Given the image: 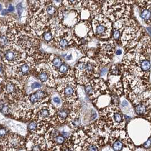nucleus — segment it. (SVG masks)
Segmentation results:
<instances>
[{"mask_svg": "<svg viewBox=\"0 0 151 151\" xmlns=\"http://www.w3.org/2000/svg\"><path fill=\"white\" fill-rule=\"evenodd\" d=\"M119 105L110 103L99 111L100 119L105 122L111 131L126 128V119Z\"/></svg>", "mask_w": 151, "mask_h": 151, "instance_id": "obj_6", "label": "nucleus"}, {"mask_svg": "<svg viewBox=\"0 0 151 151\" xmlns=\"http://www.w3.org/2000/svg\"><path fill=\"white\" fill-rule=\"evenodd\" d=\"M17 12L18 13L19 16H21L22 13V7L21 5V4H19L17 6Z\"/></svg>", "mask_w": 151, "mask_h": 151, "instance_id": "obj_27", "label": "nucleus"}, {"mask_svg": "<svg viewBox=\"0 0 151 151\" xmlns=\"http://www.w3.org/2000/svg\"><path fill=\"white\" fill-rule=\"evenodd\" d=\"M94 37L101 40H109L113 36V23L102 13L91 19Z\"/></svg>", "mask_w": 151, "mask_h": 151, "instance_id": "obj_10", "label": "nucleus"}, {"mask_svg": "<svg viewBox=\"0 0 151 151\" xmlns=\"http://www.w3.org/2000/svg\"><path fill=\"white\" fill-rule=\"evenodd\" d=\"M72 55L70 54V55H69L66 56V57H65V60L68 61L72 59Z\"/></svg>", "mask_w": 151, "mask_h": 151, "instance_id": "obj_29", "label": "nucleus"}, {"mask_svg": "<svg viewBox=\"0 0 151 151\" xmlns=\"http://www.w3.org/2000/svg\"><path fill=\"white\" fill-rule=\"evenodd\" d=\"M114 151H123L124 148L134 150L135 145L124 129L111 131L108 144Z\"/></svg>", "mask_w": 151, "mask_h": 151, "instance_id": "obj_14", "label": "nucleus"}, {"mask_svg": "<svg viewBox=\"0 0 151 151\" xmlns=\"http://www.w3.org/2000/svg\"><path fill=\"white\" fill-rule=\"evenodd\" d=\"M101 9V13L112 23L131 16V5L126 4L122 0H105Z\"/></svg>", "mask_w": 151, "mask_h": 151, "instance_id": "obj_8", "label": "nucleus"}, {"mask_svg": "<svg viewBox=\"0 0 151 151\" xmlns=\"http://www.w3.org/2000/svg\"><path fill=\"white\" fill-rule=\"evenodd\" d=\"M53 104H55V105L54 106L56 107V105H61V99L58 97H53Z\"/></svg>", "mask_w": 151, "mask_h": 151, "instance_id": "obj_25", "label": "nucleus"}, {"mask_svg": "<svg viewBox=\"0 0 151 151\" xmlns=\"http://www.w3.org/2000/svg\"><path fill=\"white\" fill-rule=\"evenodd\" d=\"M7 25L9 44L18 46L29 56H34L38 60L45 59L47 54L40 51V37L30 26H22L13 20L8 21Z\"/></svg>", "mask_w": 151, "mask_h": 151, "instance_id": "obj_1", "label": "nucleus"}, {"mask_svg": "<svg viewBox=\"0 0 151 151\" xmlns=\"http://www.w3.org/2000/svg\"><path fill=\"white\" fill-rule=\"evenodd\" d=\"M145 33L140 24L131 17L122 31L119 45L126 53L133 52Z\"/></svg>", "mask_w": 151, "mask_h": 151, "instance_id": "obj_3", "label": "nucleus"}, {"mask_svg": "<svg viewBox=\"0 0 151 151\" xmlns=\"http://www.w3.org/2000/svg\"><path fill=\"white\" fill-rule=\"evenodd\" d=\"M1 50L2 61L4 64L8 66L12 67L29 56L21 48L12 43H10Z\"/></svg>", "mask_w": 151, "mask_h": 151, "instance_id": "obj_16", "label": "nucleus"}, {"mask_svg": "<svg viewBox=\"0 0 151 151\" xmlns=\"http://www.w3.org/2000/svg\"><path fill=\"white\" fill-rule=\"evenodd\" d=\"M41 38L47 44L52 46L55 38V33L53 29L50 26L47 27L41 33L40 38Z\"/></svg>", "mask_w": 151, "mask_h": 151, "instance_id": "obj_22", "label": "nucleus"}, {"mask_svg": "<svg viewBox=\"0 0 151 151\" xmlns=\"http://www.w3.org/2000/svg\"><path fill=\"white\" fill-rule=\"evenodd\" d=\"M42 87V83H39V82H34V83H32L31 85V88L32 89H39V88H40Z\"/></svg>", "mask_w": 151, "mask_h": 151, "instance_id": "obj_24", "label": "nucleus"}, {"mask_svg": "<svg viewBox=\"0 0 151 151\" xmlns=\"http://www.w3.org/2000/svg\"><path fill=\"white\" fill-rule=\"evenodd\" d=\"M7 13H8V11L5 9V10H4L2 12L1 14H2V15H6V14H7Z\"/></svg>", "mask_w": 151, "mask_h": 151, "instance_id": "obj_30", "label": "nucleus"}, {"mask_svg": "<svg viewBox=\"0 0 151 151\" xmlns=\"http://www.w3.org/2000/svg\"><path fill=\"white\" fill-rule=\"evenodd\" d=\"M150 139H151V136H150ZM150 150H151V148H150Z\"/></svg>", "mask_w": 151, "mask_h": 151, "instance_id": "obj_32", "label": "nucleus"}, {"mask_svg": "<svg viewBox=\"0 0 151 151\" xmlns=\"http://www.w3.org/2000/svg\"><path fill=\"white\" fill-rule=\"evenodd\" d=\"M57 19L62 27L71 30L81 20L80 11L62 5L58 8Z\"/></svg>", "mask_w": 151, "mask_h": 151, "instance_id": "obj_15", "label": "nucleus"}, {"mask_svg": "<svg viewBox=\"0 0 151 151\" xmlns=\"http://www.w3.org/2000/svg\"><path fill=\"white\" fill-rule=\"evenodd\" d=\"M136 115L151 122V88L131 101Z\"/></svg>", "mask_w": 151, "mask_h": 151, "instance_id": "obj_12", "label": "nucleus"}, {"mask_svg": "<svg viewBox=\"0 0 151 151\" xmlns=\"http://www.w3.org/2000/svg\"><path fill=\"white\" fill-rule=\"evenodd\" d=\"M150 58L137 52L126 53L122 61L123 70L132 75L149 81L151 70Z\"/></svg>", "mask_w": 151, "mask_h": 151, "instance_id": "obj_2", "label": "nucleus"}, {"mask_svg": "<svg viewBox=\"0 0 151 151\" xmlns=\"http://www.w3.org/2000/svg\"><path fill=\"white\" fill-rule=\"evenodd\" d=\"M35 78L46 86L54 88L56 85V79L53 72L45 61L38 63L33 70L32 75Z\"/></svg>", "mask_w": 151, "mask_h": 151, "instance_id": "obj_18", "label": "nucleus"}, {"mask_svg": "<svg viewBox=\"0 0 151 151\" xmlns=\"http://www.w3.org/2000/svg\"><path fill=\"white\" fill-rule=\"evenodd\" d=\"M71 34L76 47L85 55L86 45L94 37L91 23L88 20H81L71 29Z\"/></svg>", "mask_w": 151, "mask_h": 151, "instance_id": "obj_7", "label": "nucleus"}, {"mask_svg": "<svg viewBox=\"0 0 151 151\" xmlns=\"http://www.w3.org/2000/svg\"><path fill=\"white\" fill-rule=\"evenodd\" d=\"M56 90L64 104L72 105L78 101L77 85L76 80L58 83Z\"/></svg>", "mask_w": 151, "mask_h": 151, "instance_id": "obj_17", "label": "nucleus"}, {"mask_svg": "<svg viewBox=\"0 0 151 151\" xmlns=\"http://www.w3.org/2000/svg\"><path fill=\"white\" fill-rule=\"evenodd\" d=\"M40 63L35 57L28 56L26 59L12 67V77L24 83L32 75L36 65Z\"/></svg>", "mask_w": 151, "mask_h": 151, "instance_id": "obj_11", "label": "nucleus"}, {"mask_svg": "<svg viewBox=\"0 0 151 151\" xmlns=\"http://www.w3.org/2000/svg\"><path fill=\"white\" fill-rule=\"evenodd\" d=\"M83 129L88 137L98 144L101 150L108 144L111 130L102 119H99L89 126L83 127Z\"/></svg>", "mask_w": 151, "mask_h": 151, "instance_id": "obj_9", "label": "nucleus"}, {"mask_svg": "<svg viewBox=\"0 0 151 151\" xmlns=\"http://www.w3.org/2000/svg\"><path fill=\"white\" fill-rule=\"evenodd\" d=\"M50 101L45 102L33 110L31 121L37 120L51 124L57 108Z\"/></svg>", "mask_w": 151, "mask_h": 151, "instance_id": "obj_19", "label": "nucleus"}, {"mask_svg": "<svg viewBox=\"0 0 151 151\" xmlns=\"http://www.w3.org/2000/svg\"><path fill=\"white\" fill-rule=\"evenodd\" d=\"M24 83L13 77H6L1 83L0 99L16 105L25 96Z\"/></svg>", "mask_w": 151, "mask_h": 151, "instance_id": "obj_5", "label": "nucleus"}, {"mask_svg": "<svg viewBox=\"0 0 151 151\" xmlns=\"http://www.w3.org/2000/svg\"><path fill=\"white\" fill-rule=\"evenodd\" d=\"M0 150H26L25 147V139L17 134L10 132L2 142Z\"/></svg>", "mask_w": 151, "mask_h": 151, "instance_id": "obj_20", "label": "nucleus"}, {"mask_svg": "<svg viewBox=\"0 0 151 151\" xmlns=\"http://www.w3.org/2000/svg\"><path fill=\"white\" fill-rule=\"evenodd\" d=\"M83 0H62L63 6L68 8H81Z\"/></svg>", "mask_w": 151, "mask_h": 151, "instance_id": "obj_23", "label": "nucleus"}, {"mask_svg": "<svg viewBox=\"0 0 151 151\" xmlns=\"http://www.w3.org/2000/svg\"><path fill=\"white\" fill-rule=\"evenodd\" d=\"M126 4L131 5L133 4H135L136 3V0H122Z\"/></svg>", "mask_w": 151, "mask_h": 151, "instance_id": "obj_26", "label": "nucleus"}, {"mask_svg": "<svg viewBox=\"0 0 151 151\" xmlns=\"http://www.w3.org/2000/svg\"><path fill=\"white\" fill-rule=\"evenodd\" d=\"M83 86L86 95L94 104L97 103V99L101 96L110 94L108 83L101 77L91 80Z\"/></svg>", "mask_w": 151, "mask_h": 151, "instance_id": "obj_13", "label": "nucleus"}, {"mask_svg": "<svg viewBox=\"0 0 151 151\" xmlns=\"http://www.w3.org/2000/svg\"><path fill=\"white\" fill-rule=\"evenodd\" d=\"M25 139V147L29 151L47 150V143L44 135L37 134H29Z\"/></svg>", "mask_w": 151, "mask_h": 151, "instance_id": "obj_21", "label": "nucleus"}, {"mask_svg": "<svg viewBox=\"0 0 151 151\" xmlns=\"http://www.w3.org/2000/svg\"><path fill=\"white\" fill-rule=\"evenodd\" d=\"M100 65L95 59L85 56L77 61L74 68L76 81L82 86L91 80L100 77Z\"/></svg>", "mask_w": 151, "mask_h": 151, "instance_id": "obj_4", "label": "nucleus"}, {"mask_svg": "<svg viewBox=\"0 0 151 151\" xmlns=\"http://www.w3.org/2000/svg\"><path fill=\"white\" fill-rule=\"evenodd\" d=\"M14 7H13L12 5H10L9 6V7H8V10L9 12H12V11L14 10Z\"/></svg>", "mask_w": 151, "mask_h": 151, "instance_id": "obj_28", "label": "nucleus"}, {"mask_svg": "<svg viewBox=\"0 0 151 151\" xmlns=\"http://www.w3.org/2000/svg\"><path fill=\"white\" fill-rule=\"evenodd\" d=\"M2 5H1V4H0V10H2Z\"/></svg>", "mask_w": 151, "mask_h": 151, "instance_id": "obj_31", "label": "nucleus"}]
</instances>
